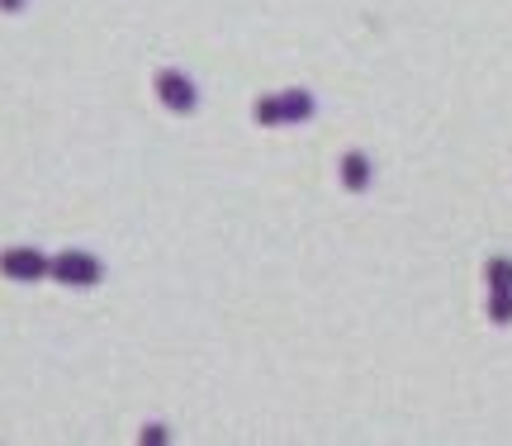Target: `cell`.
Returning a JSON list of instances; mask_svg holds the SVG:
<instances>
[{"instance_id":"6da1fadb","label":"cell","mask_w":512,"mask_h":446,"mask_svg":"<svg viewBox=\"0 0 512 446\" xmlns=\"http://www.w3.org/2000/svg\"><path fill=\"white\" fill-rule=\"evenodd\" d=\"M5 271H10V276H43V257H38V252H10V257H5Z\"/></svg>"},{"instance_id":"7a4b0ae2","label":"cell","mask_w":512,"mask_h":446,"mask_svg":"<svg viewBox=\"0 0 512 446\" xmlns=\"http://www.w3.org/2000/svg\"><path fill=\"white\" fill-rule=\"evenodd\" d=\"M57 276H95V266L86 257H72V252H67V257L57 261Z\"/></svg>"}]
</instances>
